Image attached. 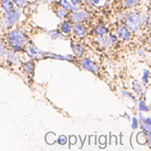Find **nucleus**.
<instances>
[{
	"label": "nucleus",
	"mask_w": 151,
	"mask_h": 151,
	"mask_svg": "<svg viewBox=\"0 0 151 151\" xmlns=\"http://www.w3.org/2000/svg\"><path fill=\"white\" fill-rule=\"evenodd\" d=\"M56 15L58 16L60 19H64L65 17L68 16V11H66L63 8H61L56 11Z\"/></svg>",
	"instance_id": "nucleus-16"
},
{
	"label": "nucleus",
	"mask_w": 151,
	"mask_h": 151,
	"mask_svg": "<svg viewBox=\"0 0 151 151\" xmlns=\"http://www.w3.org/2000/svg\"><path fill=\"white\" fill-rule=\"evenodd\" d=\"M9 42L15 50H20L26 43V38L18 31H11L9 34Z\"/></svg>",
	"instance_id": "nucleus-1"
},
{
	"label": "nucleus",
	"mask_w": 151,
	"mask_h": 151,
	"mask_svg": "<svg viewBox=\"0 0 151 151\" xmlns=\"http://www.w3.org/2000/svg\"><path fill=\"white\" fill-rule=\"evenodd\" d=\"M139 126V123H138V120L136 117H133L132 118V129H136Z\"/></svg>",
	"instance_id": "nucleus-26"
},
{
	"label": "nucleus",
	"mask_w": 151,
	"mask_h": 151,
	"mask_svg": "<svg viewBox=\"0 0 151 151\" xmlns=\"http://www.w3.org/2000/svg\"><path fill=\"white\" fill-rule=\"evenodd\" d=\"M59 3L62 6V8L65 9L68 12H76L77 10H79V8L76 6H73L71 3L70 1L68 0H59Z\"/></svg>",
	"instance_id": "nucleus-6"
},
{
	"label": "nucleus",
	"mask_w": 151,
	"mask_h": 151,
	"mask_svg": "<svg viewBox=\"0 0 151 151\" xmlns=\"http://www.w3.org/2000/svg\"><path fill=\"white\" fill-rule=\"evenodd\" d=\"M123 95L127 96V97H129V98H131V99H133V100L135 101V99H134V97H133V96L132 95H131L130 93L128 92V91H123Z\"/></svg>",
	"instance_id": "nucleus-28"
},
{
	"label": "nucleus",
	"mask_w": 151,
	"mask_h": 151,
	"mask_svg": "<svg viewBox=\"0 0 151 151\" xmlns=\"http://www.w3.org/2000/svg\"><path fill=\"white\" fill-rule=\"evenodd\" d=\"M146 137V142H148L149 147H151V132L147 131L145 132Z\"/></svg>",
	"instance_id": "nucleus-23"
},
{
	"label": "nucleus",
	"mask_w": 151,
	"mask_h": 151,
	"mask_svg": "<svg viewBox=\"0 0 151 151\" xmlns=\"http://www.w3.org/2000/svg\"><path fill=\"white\" fill-rule=\"evenodd\" d=\"M27 53L31 57H36L38 54H40V50H38L37 49H36L34 46H29L27 49Z\"/></svg>",
	"instance_id": "nucleus-14"
},
{
	"label": "nucleus",
	"mask_w": 151,
	"mask_h": 151,
	"mask_svg": "<svg viewBox=\"0 0 151 151\" xmlns=\"http://www.w3.org/2000/svg\"><path fill=\"white\" fill-rule=\"evenodd\" d=\"M133 88H134V91H135L137 94H139V95L141 94V91H142L141 86H140L139 83H137L136 81H134V82H133Z\"/></svg>",
	"instance_id": "nucleus-20"
},
{
	"label": "nucleus",
	"mask_w": 151,
	"mask_h": 151,
	"mask_svg": "<svg viewBox=\"0 0 151 151\" xmlns=\"http://www.w3.org/2000/svg\"><path fill=\"white\" fill-rule=\"evenodd\" d=\"M139 109L142 112H148L150 111V109L147 107V105L145 104L144 101H140L139 103Z\"/></svg>",
	"instance_id": "nucleus-18"
},
{
	"label": "nucleus",
	"mask_w": 151,
	"mask_h": 151,
	"mask_svg": "<svg viewBox=\"0 0 151 151\" xmlns=\"http://www.w3.org/2000/svg\"><path fill=\"white\" fill-rule=\"evenodd\" d=\"M72 30L74 32V34L79 37H83L86 33V29L84 26L80 24H74L72 25Z\"/></svg>",
	"instance_id": "nucleus-8"
},
{
	"label": "nucleus",
	"mask_w": 151,
	"mask_h": 151,
	"mask_svg": "<svg viewBox=\"0 0 151 151\" xmlns=\"http://www.w3.org/2000/svg\"><path fill=\"white\" fill-rule=\"evenodd\" d=\"M21 16V11L19 9H13L10 12H7L6 14V25L7 27H11L13 25L18 21Z\"/></svg>",
	"instance_id": "nucleus-4"
},
{
	"label": "nucleus",
	"mask_w": 151,
	"mask_h": 151,
	"mask_svg": "<svg viewBox=\"0 0 151 151\" xmlns=\"http://www.w3.org/2000/svg\"><path fill=\"white\" fill-rule=\"evenodd\" d=\"M137 142H139V144L143 145L146 142V137L145 132H140L138 134L137 136Z\"/></svg>",
	"instance_id": "nucleus-15"
},
{
	"label": "nucleus",
	"mask_w": 151,
	"mask_h": 151,
	"mask_svg": "<svg viewBox=\"0 0 151 151\" xmlns=\"http://www.w3.org/2000/svg\"><path fill=\"white\" fill-rule=\"evenodd\" d=\"M73 6H78L79 4L83 2V0H69Z\"/></svg>",
	"instance_id": "nucleus-27"
},
{
	"label": "nucleus",
	"mask_w": 151,
	"mask_h": 151,
	"mask_svg": "<svg viewBox=\"0 0 151 151\" xmlns=\"http://www.w3.org/2000/svg\"><path fill=\"white\" fill-rule=\"evenodd\" d=\"M25 70L27 72H32L34 70V65L32 64L31 62H28L25 65Z\"/></svg>",
	"instance_id": "nucleus-22"
},
{
	"label": "nucleus",
	"mask_w": 151,
	"mask_h": 151,
	"mask_svg": "<svg viewBox=\"0 0 151 151\" xmlns=\"http://www.w3.org/2000/svg\"><path fill=\"white\" fill-rule=\"evenodd\" d=\"M53 2H56V1H57V0H52Z\"/></svg>",
	"instance_id": "nucleus-31"
},
{
	"label": "nucleus",
	"mask_w": 151,
	"mask_h": 151,
	"mask_svg": "<svg viewBox=\"0 0 151 151\" xmlns=\"http://www.w3.org/2000/svg\"><path fill=\"white\" fill-rule=\"evenodd\" d=\"M70 21H72L75 24H80V23H83V22L87 21L91 17L90 14L86 11H76V12L72 13L70 16H69Z\"/></svg>",
	"instance_id": "nucleus-3"
},
{
	"label": "nucleus",
	"mask_w": 151,
	"mask_h": 151,
	"mask_svg": "<svg viewBox=\"0 0 151 151\" xmlns=\"http://www.w3.org/2000/svg\"><path fill=\"white\" fill-rule=\"evenodd\" d=\"M141 24V17L136 12H131L127 17L126 26L128 30L136 32L139 30Z\"/></svg>",
	"instance_id": "nucleus-2"
},
{
	"label": "nucleus",
	"mask_w": 151,
	"mask_h": 151,
	"mask_svg": "<svg viewBox=\"0 0 151 151\" xmlns=\"http://www.w3.org/2000/svg\"><path fill=\"white\" fill-rule=\"evenodd\" d=\"M117 33L118 34V36H119V37H120V39H122V40H128L131 38V33H130V32L128 31V28L123 27V26H119V27H117Z\"/></svg>",
	"instance_id": "nucleus-7"
},
{
	"label": "nucleus",
	"mask_w": 151,
	"mask_h": 151,
	"mask_svg": "<svg viewBox=\"0 0 151 151\" xmlns=\"http://www.w3.org/2000/svg\"><path fill=\"white\" fill-rule=\"evenodd\" d=\"M61 28H62V33L67 34V33H69L71 32V25L67 21H63L62 26H61Z\"/></svg>",
	"instance_id": "nucleus-13"
},
{
	"label": "nucleus",
	"mask_w": 151,
	"mask_h": 151,
	"mask_svg": "<svg viewBox=\"0 0 151 151\" xmlns=\"http://www.w3.org/2000/svg\"><path fill=\"white\" fill-rule=\"evenodd\" d=\"M12 1L18 7H24L27 5V0H12Z\"/></svg>",
	"instance_id": "nucleus-19"
},
{
	"label": "nucleus",
	"mask_w": 151,
	"mask_h": 151,
	"mask_svg": "<svg viewBox=\"0 0 151 151\" xmlns=\"http://www.w3.org/2000/svg\"><path fill=\"white\" fill-rule=\"evenodd\" d=\"M150 15H151V11H150Z\"/></svg>",
	"instance_id": "nucleus-32"
},
{
	"label": "nucleus",
	"mask_w": 151,
	"mask_h": 151,
	"mask_svg": "<svg viewBox=\"0 0 151 151\" xmlns=\"http://www.w3.org/2000/svg\"><path fill=\"white\" fill-rule=\"evenodd\" d=\"M139 0H123V6L125 7H132L137 5Z\"/></svg>",
	"instance_id": "nucleus-17"
},
{
	"label": "nucleus",
	"mask_w": 151,
	"mask_h": 151,
	"mask_svg": "<svg viewBox=\"0 0 151 151\" xmlns=\"http://www.w3.org/2000/svg\"><path fill=\"white\" fill-rule=\"evenodd\" d=\"M48 34L50 36V37L52 38L53 40H63L65 39V36L59 32L58 31H50L48 32Z\"/></svg>",
	"instance_id": "nucleus-11"
},
{
	"label": "nucleus",
	"mask_w": 151,
	"mask_h": 151,
	"mask_svg": "<svg viewBox=\"0 0 151 151\" xmlns=\"http://www.w3.org/2000/svg\"><path fill=\"white\" fill-rule=\"evenodd\" d=\"M77 142V138L75 137V136H72L71 139H70V142H71L72 144H74Z\"/></svg>",
	"instance_id": "nucleus-29"
},
{
	"label": "nucleus",
	"mask_w": 151,
	"mask_h": 151,
	"mask_svg": "<svg viewBox=\"0 0 151 151\" xmlns=\"http://www.w3.org/2000/svg\"><path fill=\"white\" fill-rule=\"evenodd\" d=\"M108 32V28H105L102 25H99L97 26L96 28V33L99 35V36H103L104 35H105Z\"/></svg>",
	"instance_id": "nucleus-12"
},
{
	"label": "nucleus",
	"mask_w": 151,
	"mask_h": 151,
	"mask_svg": "<svg viewBox=\"0 0 151 151\" xmlns=\"http://www.w3.org/2000/svg\"><path fill=\"white\" fill-rule=\"evenodd\" d=\"M1 5H2L3 9L6 12H10L14 9L13 3L12 0H2Z\"/></svg>",
	"instance_id": "nucleus-9"
},
{
	"label": "nucleus",
	"mask_w": 151,
	"mask_h": 151,
	"mask_svg": "<svg viewBox=\"0 0 151 151\" xmlns=\"http://www.w3.org/2000/svg\"><path fill=\"white\" fill-rule=\"evenodd\" d=\"M71 47L76 55L78 56V57H81V56L83 55V51H84V48L82 46V45L72 43Z\"/></svg>",
	"instance_id": "nucleus-10"
},
{
	"label": "nucleus",
	"mask_w": 151,
	"mask_h": 151,
	"mask_svg": "<svg viewBox=\"0 0 151 151\" xmlns=\"http://www.w3.org/2000/svg\"><path fill=\"white\" fill-rule=\"evenodd\" d=\"M149 75H150V71H149L148 69H145L144 71H143V75H142V80L143 83H147L148 82V77Z\"/></svg>",
	"instance_id": "nucleus-21"
},
{
	"label": "nucleus",
	"mask_w": 151,
	"mask_h": 151,
	"mask_svg": "<svg viewBox=\"0 0 151 151\" xmlns=\"http://www.w3.org/2000/svg\"><path fill=\"white\" fill-rule=\"evenodd\" d=\"M117 36H115V35H113V34H110L108 36L109 43H110V44H111V43H115V42L117 41Z\"/></svg>",
	"instance_id": "nucleus-25"
},
{
	"label": "nucleus",
	"mask_w": 151,
	"mask_h": 151,
	"mask_svg": "<svg viewBox=\"0 0 151 151\" xmlns=\"http://www.w3.org/2000/svg\"><path fill=\"white\" fill-rule=\"evenodd\" d=\"M58 142L60 145H65V143L67 142V138L64 136H60L58 139Z\"/></svg>",
	"instance_id": "nucleus-24"
},
{
	"label": "nucleus",
	"mask_w": 151,
	"mask_h": 151,
	"mask_svg": "<svg viewBox=\"0 0 151 151\" xmlns=\"http://www.w3.org/2000/svg\"><path fill=\"white\" fill-rule=\"evenodd\" d=\"M81 65L83 68L90 72H92L94 73H98L99 71V68L95 62H93L91 59L85 58L81 62Z\"/></svg>",
	"instance_id": "nucleus-5"
},
{
	"label": "nucleus",
	"mask_w": 151,
	"mask_h": 151,
	"mask_svg": "<svg viewBox=\"0 0 151 151\" xmlns=\"http://www.w3.org/2000/svg\"><path fill=\"white\" fill-rule=\"evenodd\" d=\"M101 1H102V0H92V3H93V4H95V5H97V4H99Z\"/></svg>",
	"instance_id": "nucleus-30"
}]
</instances>
